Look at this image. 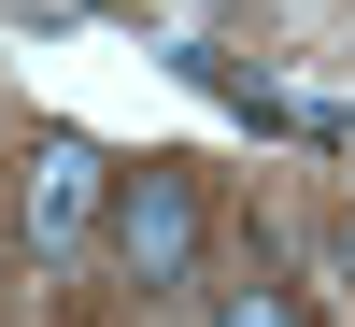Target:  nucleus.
<instances>
[{"mask_svg":"<svg viewBox=\"0 0 355 327\" xmlns=\"http://www.w3.org/2000/svg\"><path fill=\"white\" fill-rule=\"evenodd\" d=\"M114 256H128V285H185L199 271V185H185V171L114 185Z\"/></svg>","mask_w":355,"mask_h":327,"instance_id":"f257e3e1","label":"nucleus"},{"mask_svg":"<svg viewBox=\"0 0 355 327\" xmlns=\"http://www.w3.org/2000/svg\"><path fill=\"white\" fill-rule=\"evenodd\" d=\"M85 214H100V142H85V128H43V142H28V256H57Z\"/></svg>","mask_w":355,"mask_h":327,"instance_id":"f03ea898","label":"nucleus"},{"mask_svg":"<svg viewBox=\"0 0 355 327\" xmlns=\"http://www.w3.org/2000/svg\"><path fill=\"white\" fill-rule=\"evenodd\" d=\"M341 271H355V228H341Z\"/></svg>","mask_w":355,"mask_h":327,"instance_id":"20e7f679","label":"nucleus"},{"mask_svg":"<svg viewBox=\"0 0 355 327\" xmlns=\"http://www.w3.org/2000/svg\"><path fill=\"white\" fill-rule=\"evenodd\" d=\"M214 327H313V313L284 299V285H242V299H214Z\"/></svg>","mask_w":355,"mask_h":327,"instance_id":"7ed1b4c3","label":"nucleus"}]
</instances>
